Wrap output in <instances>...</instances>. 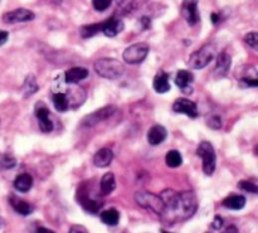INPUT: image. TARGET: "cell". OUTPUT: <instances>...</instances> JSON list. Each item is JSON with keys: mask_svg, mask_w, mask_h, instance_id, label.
Here are the masks:
<instances>
[{"mask_svg": "<svg viewBox=\"0 0 258 233\" xmlns=\"http://www.w3.org/2000/svg\"><path fill=\"white\" fill-rule=\"evenodd\" d=\"M160 198L164 203V211L160 214L165 223H176L186 221L194 216L198 209V199L193 191H175L165 189Z\"/></svg>", "mask_w": 258, "mask_h": 233, "instance_id": "cell-1", "label": "cell"}, {"mask_svg": "<svg viewBox=\"0 0 258 233\" xmlns=\"http://www.w3.org/2000/svg\"><path fill=\"white\" fill-rule=\"evenodd\" d=\"M94 71L101 77L107 80H117L125 72V67L114 58H100L94 62Z\"/></svg>", "mask_w": 258, "mask_h": 233, "instance_id": "cell-2", "label": "cell"}, {"mask_svg": "<svg viewBox=\"0 0 258 233\" xmlns=\"http://www.w3.org/2000/svg\"><path fill=\"white\" fill-rule=\"evenodd\" d=\"M216 49L215 46L213 43L203 46L199 50L194 52L189 58L188 64L189 67H192L193 70H202L204 67L208 66L212 62V59L215 57Z\"/></svg>", "mask_w": 258, "mask_h": 233, "instance_id": "cell-3", "label": "cell"}, {"mask_svg": "<svg viewBox=\"0 0 258 233\" xmlns=\"http://www.w3.org/2000/svg\"><path fill=\"white\" fill-rule=\"evenodd\" d=\"M135 200H136L137 204L141 205L142 208L150 209L159 216L164 211V203H163L160 195H156L154 193H150V191H136L135 193Z\"/></svg>", "mask_w": 258, "mask_h": 233, "instance_id": "cell-4", "label": "cell"}, {"mask_svg": "<svg viewBox=\"0 0 258 233\" xmlns=\"http://www.w3.org/2000/svg\"><path fill=\"white\" fill-rule=\"evenodd\" d=\"M197 154L202 158L203 172L206 175H212L215 170V151L211 142L202 141L197 149Z\"/></svg>", "mask_w": 258, "mask_h": 233, "instance_id": "cell-5", "label": "cell"}, {"mask_svg": "<svg viewBox=\"0 0 258 233\" xmlns=\"http://www.w3.org/2000/svg\"><path fill=\"white\" fill-rule=\"evenodd\" d=\"M147 53H149V46L146 43H136L124 50V61L129 64H137L141 63L146 58Z\"/></svg>", "mask_w": 258, "mask_h": 233, "instance_id": "cell-6", "label": "cell"}, {"mask_svg": "<svg viewBox=\"0 0 258 233\" xmlns=\"http://www.w3.org/2000/svg\"><path fill=\"white\" fill-rule=\"evenodd\" d=\"M116 110L117 107L114 105L105 106V107L100 108V110H97V111L87 115V116L84 119V121H82V125H84L85 128H93V126L98 125L100 122L107 120L108 117H111L112 115L116 112Z\"/></svg>", "mask_w": 258, "mask_h": 233, "instance_id": "cell-7", "label": "cell"}, {"mask_svg": "<svg viewBox=\"0 0 258 233\" xmlns=\"http://www.w3.org/2000/svg\"><path fill=\"white\" fill-rule=\"evenodd\" d=\"M77 200L82 207H84L85 211H87L88 213H97L100 212V209L102 208L103 202L100 199H96V198H92L89 195V193L87 190H84V189H80L77 194Z\"/></svg>", "mask_w": 258, "mask_h": 233, "instance_id": "cell-8", "label": "cell"}, {"mask_svg": "<svg viewBox=\"0 0 258 233\" xmlns=\"http://www.w3.org/2000/svg\"><path fill=\"white\" fill-rule=\"evenodd\" d=\"M198 1L199 0H184L181 4V15L189 25H195L200 19Z\"/></svg>", "mask_w": 258, "mask_h": 233, "instance_id": "cell-9", "label": "cell"}, {"mask_svg": "<svg viewBox=\"0 0 258 233\" xmlns=\"http://www.w3.org/2000/svg\"><path fill=\"white\" fill-rule=\"evenodd\" d=\"M34 114H36L37 119H38L41 130H42L43 133H50L54 126H53V122L52 120H50V114L47 106L43 102H38L36 105Z\"/></svg>", "mask_w": 258, "mask_h": 233, "instance_id": "cell-10", "label": "cell"}, {"mask_svg": "<svg viewBox=\"0 0 258 233\" xmlns=\"http://www.w3.org/2000/svg\"><path fill=\"white\" fill-rule=\"evenodd\" d=\"M36 18L32 10L28 9H15V10L8 11L6 14L3 15V20L8 24H14V23H22V22H29V20H33Z\"/></svg>", "mask_w": 258, "mask_h": 233, "instance_id": "cell-11", "label": "cell"}, {"mask_svg": "<svg viewBox=\"0 0 258 233\" xmlns=\"http://www.w3.org/2000/svg\"><path fill=\"white\" fill-rule=\"evenodd\" d=\"M172 110L178 114L186 115L190 119H195L198 116L197 105L188 98H178L172 105Z\"/></svg>", "mask_w": 258, "mask_h": 233, "instance_id": "cell-12", "label": "cell"}, {"mask_svg": "<svg viewBox=\"0 0 258 233\" xmlns=\"http://www.w3.org/2000/svg\"><path fill=\"white\" fill-rule=\"evenodd\" d=\"M122 29H124V22L119 18H110L108 20L103 22V28L102 32L106 37H116L117 34L121 33Z\"/></svg>", "mask_w": 258, "mask_h": 233, "instance_id": "cell-13", "label": "cell"}, {"mask_svg": "<svg viewBox=\"0 0 258 233\" xmlns=\"http://www.w3.org/2000/svg\"><path fill=\"white\" fill-rule=\"evenodd\" d=\"M112 159H114V153L111 149L108 147H102L94 154L93 156V164L97 168H106L111 164Z\"/></svg>", "mask_w": 258, "mask_h": 233, "instance_id": "cell-14", "label": "cell"}, {"mask_svg": "<svg viewBox=\"0 0 258 233\" xmlns=\"http://www.w3.org/2000/svg\"><path fill=\"white\" fill-rule=\"evenodd\" d=\"M168 131L164 126L154 125L147 133V141L150 145H159L167 139Z\"/></svg>", "mask_w": 258, "mask_h": 233, "instance_id": "cell-15", "label": "cell"}, {"mask_svg": "<svg viewBox=\"0 0 258 233\" xmlns=\"http://www.w3.org/2000/svg\"><path fill=\"white\" fill-rule=\"evenodd\" d=\"M88 77V70L87 68H84V67H73L71 70H68L66 72V80L67 84L75 85L84 81L85 78Z\"/></svg>", "mask_w": 258, "mask_h": 233, "instance_id": "cell-16", "label": "cell"}, {"mask_svg": "<svg viewBox=\"0 0 258 233\" xmlns=\"http://www.w3.org/2000/svg\"><path fill=\"white\" fill-rule=\"evenodd\" d=\"M230 63H232V59H230L229 54L227 52H220L216 57V64L215 68H214V73L219 77H223L228 73L229 71Z\"/></svg>", "mask_w": 258, "mask_h": 233, "instance_id": "cell-17", "label": "cell"}, {"mask_svg": "<svg viewBox=\"0 0 258 233\" xmlns=\"http://www.w3.org/2000/svg\"><path fill=\"white\" fill-rule=\"evenodd\" d=\"M225 208L232 209V211H241L246 205V198L241 194H232L225 198L222 202Z\"/></svg>", "mask_w": 258, "mask_h": 233, "instance_id": "cell-18", "label": "cell"}, {"mask_svg": "<svg viewBox=\"0 0 258 233\" xmlns=\"http://www.w3.org/2000/svg\"><path fill=\"white\" fill-rule=\"evenodd\" d=\"M32 186H33V178H32L31 174H27V173L19 174L14 181V188L20 193H27V191L31 190Z\"/></svg>", "mask_w": 258, "mask_h": 233, "instance_id": "cell-19", "label": "cell"}, {"mask_svg": "<svg viewBox=\"0 0 258 233\" xmlns=\"http://www.w3.org/2000/svg\"><path fill=\"white\" fill-rule=\"evenodd\" d=\"M154 90L158 93H165V92L170 91V84H169V76L165 72L160 71L154 78Z\"/></svg>", "mask_w": 258, "mask_h": 233, "instance_id": "cell-20", "label": "cell"}, {"mask_svg": "<svg viewBox=\"0 0 258 233\" xmlns=\"http://www.w3.org/2000/svg\"><path fill=\"white\" fill-rule=\"evenodd\" d=\"M9 200H10L11 207L14 208V211L17 212V213L22 214V216H29V214L33 213V205L29 204L28 202H25V200H22L15 197H10Z\"/></svg>", "mask_w": 258, "mask_h": 233, "instance_id": "cell-21", "label": "cell"}, {"mask_svg": "<svg viewBox=\"0 0 258 233\" xmlns=\"http://www.w3.org/2000/svg\"><path fill=\"white\" fill-rule=\"evenodd\" d=\"M115 188H116V179H115L114 173H106L102 177V179H101L100 183L101 193L103 195L111 194L112 191L115 190Z\"/></svg>", "mask_w": 258, "mask_h": 233, "instance_id": "cell-22", "label": "cell"}, {"mask_svg": "<svg viewBox=\"0 0 258 233\" xmlns=\"http://www.w3.org/2000/svg\"><path fill=\"white\" fill-rule=\"evenodd\" d=\"M193 80H194V76L192 72H189L186 70H180L176 73V77H175V84L180 90H183L184 92H186V89L190 87Z\"/></svg>", "mask_w": 258, "mask_h": 233, "instance_id": "cell-23", "label": "cell"}, {"mask_svg": "<svg viewBox=\"0 0 258 233\" xmlns=\"http://www.w3.org/2000/svg\"><path fill=\"white\" fill-rule=\"evenodd\" d=\"M100 218L102 221V223L107 226H117L120 222V212L115 208H110V209H106L103 211L102 213L100 214Z\"/></svg>", "mask_w": 258, "mask_h": 233, "instance_id": "cell-24", "label": "cell"}, {"mask_svg": "<svg viewBox=\"0 0 258 233\" xmlns=\"http://www.w3.org/2000/svg\"><path fill=\"white\" fill-rule=\"evenodd\" d=\"M38 91V84H37V80L33 75L27 76V78L24 80V84H23V93H24L25 97H28L31 94L36 93Z\"/></svg>", "mask_w": 258, "mask_h": 233, "instance_id": "cell-25", "label": "cell"}, {"mask_svg": "<svg viewBox=\"0 0 258 233\" xmlns=\"http://www.w3.org/2000/svg\"><path fill=\"white\" fill-rule=\"evenodd\" d=\"M165 163L169 168H178L180 167L181 163H183V158H181V154L179 153L178 150H170L169 153L165 156Z\"/></svg>", "mask_w": 258, "mask_h": 233, "instance_id": "cell-26", "label": "cell"}, {"mask_svg": "<svg viewBox=\"0 0 258 233\" xmlns=\"http://www.w3.org/2000/svg\"><path fill=\"white\" fill-rule=\"evenodd\" d=\"M53 103H54V107H56L57 111L59 112H66L70 107V103L67 100V96L64 93H56L53 96Z\"/></svg>", "mask_w": 258, "mask_h": 233, "instance_id": "cell-27", "label": "cell"}, {"mask_svg": "<svg viewBox=\"0 0 258 233\" xmlns=\"http://www.w3.org/2000/svg\"><path fill=\"white\" fill-rule=\"evenodd\" d=\"M102 28L103 23L85 25V27H82V29H81V36L84 37V38H91L94 34H97L98 32H102Z\"/></svg>", "mask_w": 258, "mask_h": 233, "instance_id": "cell-28", "label": "cell"}, {"mask_svg": "<svg viewBox=\"0 0 258 233\" xmlns=\"http://www.w3.org/2000/svg\"><path fill=\"white\" fill-rule=\"evenodd\" d=\"M17 165V160L9 154H4L0 156V167L3 169H13Z\"/></svg>", "mask_w": 258, "mask_h": 233, "instance_id": "cell-29", "label": "cell"}, {"mask_svg": "<svg viewBox=\"0 0 258 233\" xmlns=\"http://www.w3.org/2000/svg\"><path fill=\"white\" fill-rule=\"evenodd\" d=\"M117 8L124 13H129L135 6V0H116Z\"/></svg>", "mask_w": 258, "mask_h": 233, "instance_id": "cell-30", "label": "cell"}, {"mask_svg": "<svg viewBox=\"0 0 258 233\" xmlns=\"http://www.w3.org/2000/svg\"><path fill=\"white\" fill-rule=\"evenodd\" d=\"M238 186L244 191H248V193H252V194H257L258 193V186L255 183L248 181H242L238 183Z\"/></svg>", "mask_w": 258, "mask_h": 233, "instance_id": "cell-31", "label": "cell"}, {"mask_svg": "<svg viewBox=\"0 0 258 233\" xmlns=\"http://www.w3.org/2000/svg\"><path fill=\"white\" fill-rule=\"evenodd\" d=\"M244 42L247 43L250 47H252L253 49H257L258 47V34L256 32H251V33L246 34L244 36Z\"/></svg>", "mask_w": 258, "mask_h": 233, "instance_id": "cell-32", "label": "cell"}, {"mask_svg": "<svg viewBox=\"0 0 258 233\" xmlns=\"http://www.w3.org/2000/svg\"><path fill=\"white\" fill-rule=\"evenodd\" d=\"M112 0H92L93 8L97 11H103L110 8Z\"/></svg>", "mask_w": 258, "mask_h": 233, "instance_id": "cell-33", "label": "cell"}, {"mask_svg": "<svg viewBox=\"0 0 258 233\" xmlns=\"http://www.w3.org/2000/svg\"><path fill=\"white\" fill-rule=\"evenodd\" d=\"M208 124L212 129H219L220 125H222L219 116H212L211 119H209Z\"/></svg>", "mask_w": 258, "mask_h": 233, "instance_id": "cell-34", "label": "cell"}, {"mask_svg": "<svg viewBox=\"0 0 258 233\" xmlns=\"http://www.w3.org/2000/svg\"><path fill=\"white\" fill-rule=\"evenodd\" d=\"M222 227H223L222 217L215 216L213 219V222H212V228H214V230H220Z\"/></svg>", "mask_w": 258, "mask_h": 233, "instance_id": "cell-35", "label": "cell"}, {"mask_svg": "<svg viewBox=\"0 0 258 233\" xmlns=\"http://www.w3.org/2000/svg\"><path fill=\"white\" fill-rule=\"evenodd\" d=\"M70 233H88V232H87V230L84 227V226L73 225L72 227H71Z\"/></svg>", "mask_w": 258, "mask_h": 233, "instance_id": "cell-36", "label": "cell"}, {"mask_svg": "<svg viewBox=\"0 0 258 233\" xmlns=\"http://www.w3.org/2000/svg\"><path fill=\"white\" fill-rule=\"evenodd\" d=\"M9 33L6 31H0V47L5 45L8 42Z\"/></svg>", "mask_w": 258, "mask_h": 233, "instance_id": "cell-37", "label": "cell"}, {"mask_svg": "<svg viewBox=\"0 0 258 233\" xmlns=\"http://www.w3.org/2000/svg\"><path fill=\"white\" fill-rule=\"evenodd\" d=\"M222 233H239L238 232V228L236 226H229V227L225 228Z\"/></svg>", "mask_w": 258, "mask_h": 233, "instance_id": "cell-38", "label": "cell"}, {"mask_svg": "<svg viewBox=\"0 0 258 233\" xmlns=\"http://www.w3.org/2000/svg\"><path fill=\"white\" fill-rule=\"evenodd\" d=\"M38 233H56V232H53L52 230H48V228H44V227H41L38 228V231H37Z\"/></svg>", "mask_w": 258, "mask_h": 233, "instance_id": "cell-39", "label": "cell"}, {"mask_svg": "<svg viewBox=\"0 0 258 233\" xmlns=\"http://www.w3.org/2000/svg\"><path fill=\"white\" fill-rule=\"evenodd\" d=\"M212 22H213L214 24H216V23L219 22V15L216 14V13H213V14H212Z\"/></svg>", "mask_w": 258, "mask_h": 233, "instance_id": "cell-40", "label": "cell"}, {"mask_svg": "<svg viewBox=\"0 0 258 233\" xmlns=\"http://www.w3.org/2000/svg\"><path fill=\"white\" fill-rule=\"evenodd\" d=\"M160 232L161 233H172V232H169V231H167V230H161Z\"/></svg>", "mask_w": 258, "mask_h": 233, "instance_id": "cell-41", "label": "cell"}, {"mask_svg": "<svg viewBox=\"0 0 258 233\" xmlns=\"http://www.w3.org/2000/svg\"><path fill=\"white\" fill-rule=\"evenodd\" d=\"M1 225H3V221H1V218H0V227H1Z\"/></svg>", "mask_w": 258, "mask_h": 233, "instance_id": "cell-42", "label": "cell"}]
</instances>
